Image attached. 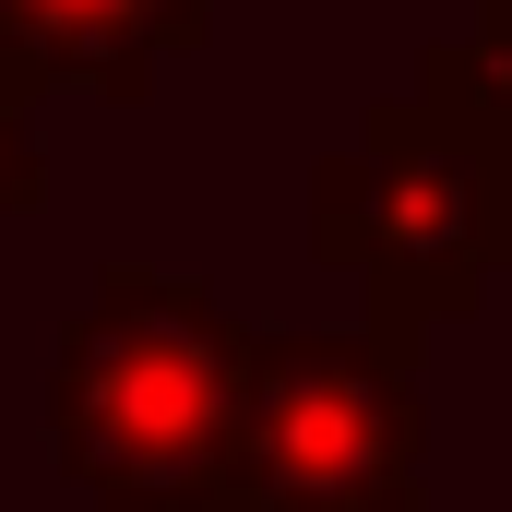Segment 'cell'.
Returning <instances> with one entry per match:
<instances>
[{
	"label": "cell",
	"instance_id": "cell-7",
	"mask_svg": "<svg viewBox=\"0 0 512 512\" xmlns=\"http://www.w3.org/2000/svg\"><path fill=\"white\" fill-rule=\"evenodd\" d=\"M477 12H489V0H477Z\"/></svg>",
	"mask_w": 512,
	"mask_h": 512
},
{
	"label": "cell",
	"instance_id": "cell-5",
	"mask_svg": "<svg viewBox=\"0 0 512 512\" xmlns=\"http://www.w3.org/2000/svg\"><path fill=\"white\" fill-rule=\"evenodd\" d=\"M48 203V143H36V108H0V215H36Z\"/></svg>",
	"mask_w": 512,
	"mask_h": 512
},
{
	"label": "cell",
	"instance_id": "cell-4",
	"mask_svg": "<svg viewBox=\"0 0 512 512\" xmlns=\"http://www.w3.org/2000/svg\"><path fill=\"white\" fill-rule=\"evenodd\" d=\"M215 36V0H0V108L24 96H96L143 108L167 60Z\"/></svg>",
	"mask_w": 512,
	"mask_h": 512
},
{
	"label": "cell",
	"instance_id": "cell-6",
	"mask_svg": "<svg viewBox=\"0 0 512 512\" xmlns=\"http://www.w3.org/2000/svg\"><path fill=\"white\" fill-rule=\"evenodd\" d=\"M465 48H477V72L512 96V0H489V12H465Z\"/></svg>",
	"mask_w": 512,
	"mask_h": 512
},
{
	"label": "cell",
	"instance_id": "cell-1",
	"mask_svg": "<svg viewBox=\"0 0 512 512\" xmlns=\"http://www.w3.org/2000/svg\"><path fill=\"white\" fill-rule=\"evenodd\" d=\"M310 251L358 274L370 334L393 346L477 322V298L512 274V96L465 36L417 48V84L310 167Z\"/></svg>",
	"mask_w": 512,
	"mask_h": 512
},
{
	"label": "cell",
	"instance_id": "cell-3",
	"mask_svg": "<svg viewBox=\"0 0 512 512\" xmlns=\"http://www.w3.org/2000/svg\"><path fill=\"white\" fill-rule=\"evenodd\" d=\"M429 393L393 334H262L251 429H239V512H429Z\"/></svg>",
	"mask_w": 512,
	"mask_h": 512
},
{
	"label": "cell",
	"instance_id": "cell-2",
	"mask_svg": "<svg viewBox=\"0 0 512 512\" xmlns=\"http://www.w3.org/2000/svg\"><path fill=\"white\" fill-rule=\"evenodd\" d=\"M251 346L203 274L108 262L48 358V453L96 512H239Z\"/></svg>",
	"mask_w": 512,
	"mask_h": 512
}]
</instances>
